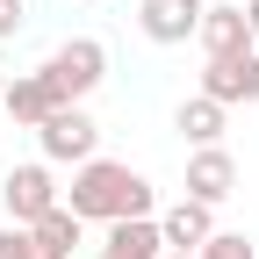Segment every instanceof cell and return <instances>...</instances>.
<instances>
[{"label": "cell", "mask_w": 259, "mask_h": 259, "mask_svg": "<svg viewBox=\"0 0 259 259\" xmlns=\"http://www.w3.org/2000/svg\"><path fill=\"white\" fill-rule=\"evenodd\" d=\"M65 209L79 223H122V216H151V180L122 158H87L72 166V187H65Z\"/></svg>", "instance_id": "6da1fadb"}, {"label": "cell", "mask_w": 259, "mask_h": 259, "mask_svg": "<svg viewBox=\"0 0 259 259\" xmlns=\"http://www.w3.org/2000/svg\"><path fill=\"white\" fill-rule=\"evenodd\" d=\"M44 72H51V87H58V101H87V94L108 79V44H101V36H65V44L44 58Z\"/></svg>", "instance_id": "7a4b0ae2"}, {"label": "cell", "mask_w": 259, "mask_h": 259, "mask_svg": "<svg viewBox=\"0 0 259 259\" xmlns=\"http://www.w3.org/2000/svg\"><path fill=\"white\" fill-rule=\"evenodd\" d=\"M36 144H44V166H87V158H101V122L87 115V101H65L36 130Z\"/></svg>", "instance_id": "3957f363"}, {"label": "cell", "mask_w": 259, "mask_h": 259, "mask_svg": "<svg viewBox=\"0 0 259 259\" xmlns=\"http://www.w3.org/2000/svg\"><path fill=\"white\" fill-rule=\"evenodd\" d=\"M202 94L223 101V108H252V101H259V51L245 44V51L209 58V65H202Z\"/></svg>", "instance_id": "277c9868"}, {"label": "cell", "mask_w": 259, "mask_h": 259, "mask_svg": "<svg viewBox=\"0 0 259 259\" xmlns=\"http://www.w3.org/2000/svg\"><path fill=\"white\" fill-rule=\"evenodd\" d=\"M65 202L58 194V180H51V166L36 158V166H8V180H0V209H8V223H36V216H51Z\"/></svg>", "instance_id": "5b68a950"}, {"label": "cell", "mask_w": 259, "mask_h": 259, "mask_svg": "<svg viewBox=\"0 0 259 259\" xmlns=\"http://www.w3.org/2000/svg\"><path fill=\"white\" fill-rule=\"evenodd\" d=\"M238 194V158L223 151V144H202V151H187V202H231Z\"/></svg>", "instance_id": "8992f818"}, {"label": "cell", "mask_w": 259, "mask_h": 259, "mask_svg": "<svg viewBox=\"0 0 259 259\" xmlns=\"http://www.w3.org/2000/svg\"><path fill=\"white\" fill-rule=\"evenodd\" d=\"M0 108H8L22 130H44L65 101H58V87H51V72H44V65H36V72H15L8 79V101H0Z\"/></svg>", "instance_id": "52a82bcc"}, {"label": "cell", "mask_w": 259, "mask_h": 259, "mask_svg": "<svg viewBox=\"0 0 259 259\" xmlns=\"http://www.w3.org/2000/svg\"><path fill=\"white\" fill-rule=\"evenodd\" d=\"M202 8L209 0H137V29L151 44H187L202 29Z\"/></svg>", "instance_id": "ba28073f"}, {"label": "cell", "mask_w": 259, "mask_h": 259, "mask_svg": "<svg viewBox=\"0 0 259 259\" xmlns=\"http://www.w3.org/2000/svg\"><path fill=\"white\" fill-rule=\"evenodd\" d=\"M158 238H166V252H202V245L216 238V209H209V202H187V194H180V202L158 216Z\"/></svg>", "instance_id": "9c48e42d"}, {"label": "cell", "mask_w": 259, "mask_h": 259, "mask_svg": "<svg viewBox=\"0 0 259 259\" xmlns=\"http://www.w3.org/2000/svg\"><path fill=\"white\" fill-rule=\"evenodd\" d=\"M194 44H202V58H223V51H245L252 29H245V0L238 8H202V29H194ZM259 51V44H252Z\"/></svg>", "instance_id": "30bf717a"}, {"label": "cell", "mask_w": 259, "mask_h": 259, "mask_svg": "<svg viewBox=\"0 0 259 259\" xmlns=\"http://www.w3.org/2000/svg\"><path fill=\"white\" fill-rule=\"evenodd\" d=\"M223 122H231V108L223 101H209V94H187L180 101V115H173V130L202 151V144H223Z\"/></svg>", "instance_id": "8fae6325"}, {"label": "cell", "mask_w": 259, "mask_h": 259, "mask_svg": "<svg viewBox=\"0 0 259 259\" xmlns=\"http://www.w3.org/2000/svg\"><path fill=\"white\" fill-rule=\"evenodd\" d=\"M101 252H115V259H158V252H166V238H158V216H122V223H108Z\"/></svg>", "instance_id": "7c38bea8"}, {"label": "cell", "mask_w": 259, "mask_h": 259, "mask_svg": "<svg viewBox=\"0 0 259 259\" xmlns=\"http://www.w3.org/2000/svg\"><path fill=\"white\" fill-rule=\"evenodd\" d=\"M29 231H36V238H44V252H58V259H72V245H79V231H87V223H79L72 209H65V202H58L51 216H36V223H29Z\"/></svg>", "instance_id": "4fadbf2b"}, {"label": "cell", "mask_w": 259, "mask_h": 259, "mask_svg": "<svg viewBox=\"0 0 259 259\" xmlns=\"http://www.w3.org/2000/svg\"><path fill=\"white\" fill-rule=\"evenodd\" d=\"M0 259H58V252H44V238L29 231V223H8V231H0Z\"/></svg>", "instance_id": "5bb4252c"}, {"label": "cell", "mask_w": 259, "mask_h": 259, "mask_svg": "<svg viewBox=\"0 0 259 259\" xmlns=\"http://www.w3.org/2000/svg\"><path fill=\"white\" fill-rule=\"evenodd\" d=\"M194 259H259V252H252V238H245V231H216Z\"/></svg>", "instance_id": "9a60e30c"}, {"label": "cell", "mask_w": 259, "mask_h": 259, "mask_svg": "<svg viewBox=\"0 0 259 259\" xmlns=\"http://www.w3.org/2000/svg\"><path fill=\"white\" fill-rule=\"evenodd\" d=\"M22 15H29L22 0H0V36H15V29H22Z\"/></svg>", "instance_id": "2e32d148"}, {"label": "cell", "mask_w": 259, "mask_h": 259, "mask_svg": "<svg viewBox=\"0 0 259 259\" xmlns=\"http://www.w3.org/2000/svg\"><path fill=\"white\" fill-rule=\"evenodd\" d=\"M245 29H252V44H259V0H245Z\"/></svg>", "instance_id": "e0dca14e"}, {"label": "cell", "mask_w": 259, "mask_h": 259, "mask_svg": "<svg viewBox=\"0 0 259 259\" xmlns=\"http://www.w3.org/2000/svg\"><path fill=\"white\" fill-rule=\"evenodd\" d=\"M158 259H194V252H158Z\"/></svg>", "instance_id": "ac0fdd59"}, {"label": "cell", "mask_w": 259, "mask_h": 259, "mask_svg": "<svg viewBox=\"0 0 259 259\" xmlns=\"http://www.w3.org/2000/svg\"><path fill=\"white\" fill-rule=\"evenodd\" d=\"M0 101H8V72H0Z\"/></svg>", "instance_id": "d6986e66"}, {"label": "cell", "mask_w": 259, "mask_h": 259, "mask_svg": "<svg viewBox=\"0 0 259 259\" xmlns=\"http://www.w3.org/2000/svg\"><path fill=\"white\" fill-rule=\"evenodd\" d=\"M94 259H115V252H94Z\"/></svg>", "instance_id": "ffe728a7"}, {"label": "cell", "mask_w": 259, "mask_h": 259, "mask_svg": "<svg viewBox=\"0 0 259 259\" xmlns=\"http://www.w3.org/2000/svg\"><path fill=\"white\" fill-rule=\"evenodd\" d=\"M130 8H137V0H130Z\"/></svg>", "instance_id": "44dd1931"}]
</instances>
